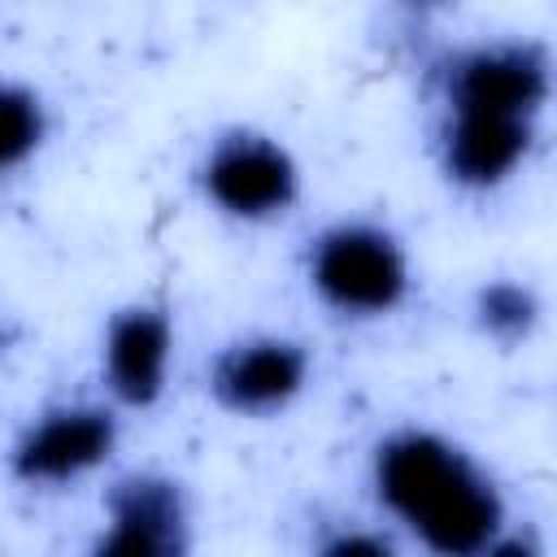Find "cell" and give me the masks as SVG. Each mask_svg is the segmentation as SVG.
Returning a JSON list of instances; mask_svg holds the SVG:
<instances>
[{"label":"cell","mask_w":557,"mask_h":557,"mask_svg":"<svg viewBox=\"0 0 557 557\" xmlns=\"http://www.w3.org/2000/svg\"><path fill=\"white\" fill-rule=\"evenodd\" d=\"M383 505L440 557H479L500 531V496L487 474L431 431H396L374 453Z\"/></svg>","instance_id":"cell-1"},{"label":"cell","mask_w":557,"mask_h":557,"mask_svg":"<svg viewBox=\"0 0 557 557\" xmlns=\"http://www.w3.org/2000/svg\"><path fill=\"white\" fill-rule=\"evenodd\" d=\"M313 292L339 313H387L409 292V261L400 244L370 222H339L318 235L309 252Z\"/></svg>","instance_id":"cell-2"},{"label":"cell","mask_w":557,"mask_h":557,"mask_svg":"<svg viewBox=\"0 0 557 557\" xmlns=\"http://www.w3.org/2000/svg\"><path fill=\"white\" fill-rule=\"evenodd\" d=\"M548 96V57L540 44H479L453 57L448 113H496L531 122Z\"/></svg>","instance_id":"cell-3"},{"label":"cell","mask_w":557,"mask_h":557,"mask_svg":"<svg viewBox=\"0 0 557 557\" xmlns=\"http://www.w3.org/2000/svg\"><path fill=\"white\" fill-rule=\"evenodd\" d=\"M200 183L209 200L226 209L231 218L261 222V218L287 213V205L296 200L300 174L278 139L257 135V131H231L205 157Z\"/></svg>","instance_id":"cell-4"},{"label":"cell","mask_w":557,"mask_h":557,"mask_svg":"<svg viewBox=\"0 0 557 557\" xmlns=\"http://www.w3.org/2000/svg\"><path fill=\"white\" fill-rule=\"evenodd\" d=\"M91 557H187V505L178 483L131 474L109 492V522Z\"/></svg>","instance_id":"cell-5"},{"label":"cell","mask_w":557,"mask_h":557,"mask_svg":"<svg viewBox=\"0 0 557 557\" xmlns=\"http://www.w3.org/2000/svg\"><path fill=\"white\" fill-rule=\"evenodd\" d=\"M117 426L104 409L74 405L44 413L13 448V474L26 483H65L113 453Z\"/></svg>","instance_id":"cell-6"},{"label":"cell","mask_w":557,"mask_h":557,"mask_svg":"<svg viewBox=\"0 0 557 557\" xmlns=\"http://www.w3.org/2000/svg\"><path fill=\"white\" fill-rule=\"evenodd\" d=\"M309 379V357L292 339H244L231 344L209 374L213 396L235 413H274Z\"/></svg>","instance_id":"cell-7"},{"label":"cell","mask_w":557,"mask_h":557,"mask_svg":"<svg viewBox=\"0 0 557 557\" xmlns=\"http://www.w3.org/2000/svg\"><path fill=\"white\" fill-rule=\"evenodd\" d=\"M174 331L161 309H122L104 331V374L126 405H152L165 392Z\"/></svg>","instance_id":"cell-8"},{"label":"cell","mask_w":557,"mask_h":557,"mask_svg":"<svg viewBox=\"0 0 557 557\" xmlns=\"http://www.w3.org/2000/svg\"><path fill=\"white\" fill-rule=\"evenodd\" d=\"M531 148V122L496 113H448L440 152L444 170L461 187H496L518 170Z\"/></svg>","instance_id":"cell-9"},{"label":"cell","mask_w":557,"mask_h":557,"mask_svg":"<svg viewBox=\"0 0 557 557\" xmlns=\"http://www.w3.org/2000/svg\"><path fill=\"white\" fill-rule=\"evenodd\" d=\"M44 139V104L17 83H0V174L22 165Z\"/></svg>","instance_id":"cell-10"},{"label":"cell","mask_w":557,"mask_h":557,"mask_svg":"<svg viewBox=\"0 0 557 557\" xmlns=\"http://www.w3.org/2000/svg\"><path fill=\"white\" fill-rule=\"evenodd\" d=\"M479 322L496 339H518L535 322V296L518 283H492L479 292Z\"/></svg>","instance_id":"cell-11"},{"label":"cell","mask_w":557,"mask_h":557,"mask_svg":"<svg viewBox=\"0 0 557 557\" xmlns=\"http://www.w3.org/2000/svg\"><path fill=\"white\" fill-rule=\"evenodd\" d=\"M318 557H396L392 544L379 535V531H335L322 540Z\"/></svg>","instance_id":"cell-12"},{"label":"cell","mask_w":557,"mask_h":557,"mask_svg":"<svg viewBox=\"0 0 557 557\" xmlns=\"http://www.w3.org/2000/svg\"><path fill=\"white\" fill-rule=\"evenodd\" d=\"M479 557H540V548L531 540H522V535H509V540H492Z\"/></svg>","instance_id":"cell-13"}]
</instances>
